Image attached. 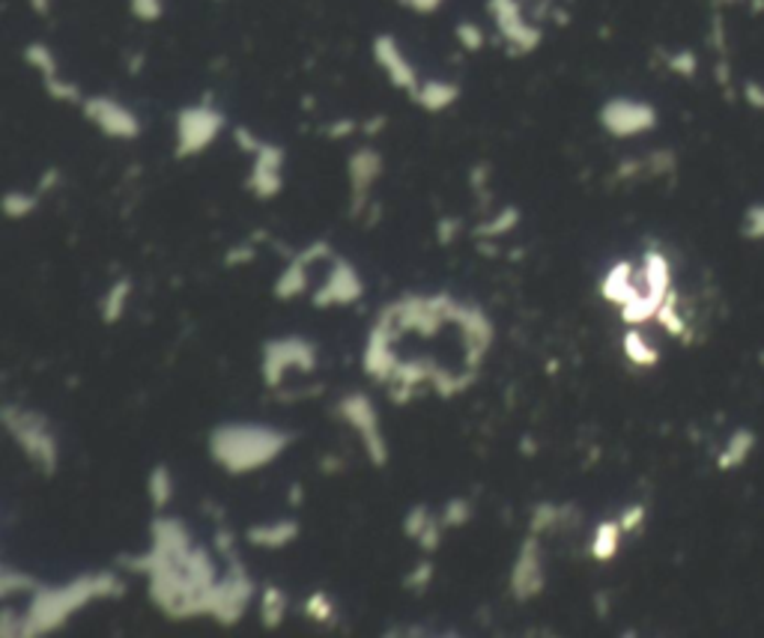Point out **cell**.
Listing matches in <instances>:
<instances>
[{
  "mask_svg": "<svg viewBox=\"0 0 764 638\" xmlns=\"http://www.w3.org/2000/svg\"><path fill=\"white\" fill-rule=\"evenodd\" d=\"M123 594V582L111 570L84 573L66 585H40L24 608V629L21 636H45L61 629L66 620L78 615L96 600H111Z\"/></svg>",
  "mask_w": 764,
  "mask_h": 638,
  "instance_id": "obj_1",
  "label": "cell"
},
{
  "mask_svg": "<svg viewBox=\"0 0 764 638\" xmlns=\"http://www.w3.org/2000/svg\"><path fill=\"white\" fill-rule=\"evenodd\" d=\"M293 444V432L254 421L218 424L209 432V457L228 474H254L279 460Z\"/></svg>",
  "mask_w": 764,
  "mask_h": 638,
  "instance_id": "obj_2",
  "label": "cell"
},
{
  "mask_svg": "<svg viewBox=\"0 0 764 638\" xmlns=\"http://www.w3.org/2000/svg\"><path fill=\"white\" fill-rule=\"evenodd\" d=\"M0 421H3L7 432L12 436V442L21 448V453H24L45 477L57 474V465H61V444H57V436H54L52 424H48L45 415L36 413V409H24V406L7 403V406L0 409Z\"/></svg>",
  "mask_w": 764,
  "mask_h": 638,
  "instance_id": "obj_3",
  "label": "cell"
},
{
  "mask_svg": "<svg viewBox=\"0 0 764 638\" xmlns=\"http://www.w3.org/2000/svg\"><path fill=\"white\" fill-rule=\"evenodd\" d=\"M258 587L251 582L249 570L239 564V558H228V573L218 579L204 600V618H212L221 627H233L245 618Z\"/></svg>",
  "mask_w": 764,
  "mask_h": 638,
  "instance_id": "obj_4",
  "label": "cell"
},
{
  "mask_svg": "<svg viewBox=\"0 0 764 638\" xmlns=\"http://www.w3.org/2000/svg\"><path fill=\"white\" fill-rule=\"evenodd\" d=\"M225 113L218 111L216 105L209 102H195L179 108L176 113V158H195V155L207 153L209 146L216 144L221 132H225Z\"/></svg>",
  "mask_w": 764,
  "mask_h": 638,
  "instance_id": "obj_5",
  "label": "cell"
},
{
  "mask_svg": "<svg viewBox=\"0 0 764 638\" xmlns=\"http://www.w3.org/2000/svg\"><path fill=\"white\" fill-rule=\"evenodd\" d=\"M293 371H317V346L308 338H296V334L266 340L263 355H260V376L266 382V388H281V382Z\"/></svg>",
  "mask_w": 764,
  "mask_h": 638,
  "instance_id": "obj_6",
  "label": "cell"
},
{
  "mask_svg": "<svg viewBox=\"0 0 764 638\" xmlns=\"http://www.w3.org/2000/svg\"><path fill=\"white\" fill-rule=\"evenodd\" d=\"M338 418H341L352 432H359V439H362V448L364 453H368L371 465L382 469V465L389 463V442H385V436H382L380 409H376V403H373L368 394H343L341 403H338Z\"/></svg>",
  "mask_w": 764,
  "mask_h": 638,
  "instance_id": "obj_7",
  "label": "cell"
},
{
  "mask_svg": "<svg viewBox=\"0 0 764 638\" xmlns=\"http://www.w3.org/2000/svg\"><path fill=\"white\" fill-rule=\"evenodd\" d=\"M598 123L615 141H631V138H642V134L654 132L657 123H661V113L645 99L612 96V99L600 105Z\"/></svg>",
  "mask_w": 764,
  "mask_h": 638,
  "instance_id": "obj_8",
  "label": "cell"
},
{
  "mask_svg": "<svg viewBox=\"0 0 764 638\" xmlns=\"http://www.w3.org/2000/svg\"><path fill=\"white\" fill-rule=\"evenodd\" d=\"M81 113L87 123L96 125V129H99L105 138H111V141H138L141 132H144L141 117H138L129 105L108 94L84 96Z\"/></svg>",
  "mask_w": 764,
  "mask_h": 638,
  "instance_id": "obj_9",
  "label": "cell"
},
{
  "mask_svg": "<svg viewBox=\"0 0 764 638\" xmlns=\"http://www.w3.org/2000/svg\"><path fill=\"white\" fill-rule=\"evenodd\" d=\"M487 10H490V19H493L499 36L507 42L511 52H537V45L544 42V31L537 28L535 21L526 19L523 0H487Z\"/></svg>",
  "mask_w": 764,
  "mask_h": 638,
  "instance_id": "obj_10",
  "label": "cell"
},
{
  "mask_svg": "<svg viewBox=\"0 0 764 638\" xmlns=\"http://www.w3.org/2000/svg\"><path fill=\"white\" fill-rule=\"evenodd\" d=\"M507 587H511V597H514L516 603H528V600H535L537 594H544L547 573H544V549H541L537 535H528L526 540L520 543V552H516L514 566H511Z\"/></svg>",
  "mask_w": 764,
  "mask_h": 638,
  "instance_id": "obj_11",
  "label": "cell"
},
{
  "mask_svg": "<svg viewBox=\"0 0 764 638\" xmlns=\"http://www.w3.org/2000/svg\"><path fill=\"white\" fill-rule=\"evenodd\" d=\"M373 63L380 66V73L389 78L394 90H403V94L413 96L422 84V75L415 69V63L410 61V54L403 52V45L397 42V36L392 33H380L373 36L371 42Z\"/></svg>",
  "mask_w": 764,
  "mask_h": 638,
  "instance_id": "obj_12",
  "label": "cell"
},
{
  "mask_svg": "<svg viewBox=\"0 0 764 638\" xmlns=\"http://www.w3.org/2000/svg\"><path fill=\"white\" fill-rule=\"evenodd\" d=\"M284 165H287V150L272 141H263L251 155V174L245 179V188L258 200H275L284 191Z\"/></svg>",
  "mask_w": 764,
  "mask_h": 638,
  "instance_id": "obj_13",
  "label": "cell"
},
{
  "mask_svg": "<svg viewBox=\"0 0 764 638\" xmlns=\"http://www.w3.org/2000/svg\"><path fill=\"white\" fill-rule=\"evenodd\" d=\"M362 296H364V280L362 275H359V268L352 266L350 260H343L335 254V257H331L329 278H326V284L310 296V301H314V308L317 310L350 308V305H356Z\"/></svg>",
  "mask_w": 764,
  "mask_h": 638,
  "instance_id": "obj_14",
  "label": "cell"
},
{
  "mask_svg": "<svg viewBox=\"0 0 764 638\" xmlns=\"http://www.w3.org/2000/svg\"><path fill=\"white\" fill-rule=\"evenodd\" d=\"M380 150L373 146H359L352 150L347 158V179H350V218H362L364 209L371 207V191L376 186V179L382 176Z\"/></svg>",
  "mask_w": 764,
  "mask_h": 638,
  "instance_id": "obj_15",
  "label": "cell"
},
{
  "mask_svg": "<svg viewBox=\"0 0 764 638\" xmlns=\"http://www.w3.org/2000/svg\"><path fill=\"white\" fill-rule=\"evenodd\" d=\"M335 257V251H331L329 242H310L305 251H299L296 257L290 260L287 266H284V272L279 275V280H275V299L279 301H293L299 299V296H305L310 287V266L314 263H320V260H331Z\"/></svg>",
  "mask_w": 764,
  "mask_h": 638,
  "instance_id": "obj_16",
  "label": "cell"
},
{
  "mask_svg": "<svg viewBox=\"0 0 764 638\" xmlns=\"http://www.w3.org/2000/svg\"><path fill=\"white\" fill-rule=\"evenodd\" d=\"M413 99L422 111L443 113L460 102V84L445 81V78H422Z\"/></svg>",
  "mask_w": 764,
  "mask_h": 638,
  "instance_id": "obj_17",
  "label": "cell"
},
{
  "mask_svg": "<svg viewBox=\"0 0 764 638\" xmlns=\"http://www.w3.org/2000/svg\"><path fill=\"white\" fill-rule=\"evenodd\" d=\"M296 537H299V522H296V519H275V522H266V526L245 528L249 546H254V549H269V552L287 549Z\"/></svg>",
  "mask_w": 764,
  "mask_h": 638,
  "instance_id": "obj_18",
  "label": "cell"
},
{
  "mask_svg": "<svg viewBox=\"0 0 764 638\" xmlns=\"http://www.w3.org/2000/svg\"><path fill=\"white\" fill-rule=\"evenodd\" d=\"M642 293H648L661 301L672 293V266L666 254L657 248H648L642 257Z\"/></svg>",
  "mask_w": 764,
  "mask_h": 638,
  "instance_id": "obj_19",
  "label": "cell"
},
{
  "mask_svg": "<svg viewBox=\"0 0 764 638\" xmlns=\"http://www.w3.org/2000/svg\"><path fill=\"white\" fill-rule=\"evenodd\" d=\"M640 289L642 287H636V280H633V263H627V260L615 263V266L603 275V280H600V296L607 301H612V305H619V308H624L627 301L636 299Z\"/></svg>",
  "mask_w": 764,
  "mask_h": 638,
  "instance_id": "obj_20",
  "label": "cell"
},
{
  "mask_svg": "<svg viewBox=\"0 0 764 638\" xmlns=\"http://www.w3.org/2000/svg\"><path fill=\"white\" fill-rule=\"evenodd\" d=\"M753 451L755 432L741 427V430H734L732 436H729V442H725V448L720 451V457H717V469H720V472H734V469H741V465L750 460V453Z\"/></svg>",
  "mask_w": 764,
  "mask_h": 638,
  "instance_id": "obj_21",
  "label": "cell"
},
{
  "mask_svg": "<svg viewBox=\"0 0 764 638\" xmlns=\"http://www.w3.org/2000/svg\"><path fill=\"white\" fill-rule=\"evenodd\" d=\"M621 537H624V528H621L619 519H603V522H598L594 537H591V546H589L591 558L600 561V564L612 561V558L619 556Z\"/></svg>",
  "mask_w": 764,
  "mask_h": 638,
  "instance_id": "obj_22",
  "label": "cell"
},
{
  "mask_svg": "<svg viewBox=\"0 0 764 638\" xmlns=\"http://www.w3.org/2000/svg\"><path fill=\"white\" fill-rule=\"evenodd\" d=\"M260 624H263V629H279L284 620H287V612H290V597L287 591L279 585H266L263 591H260Z\"/></svg>",
  "mask_w": 764,
  "mask_h": 638,
  "instance_id": "obj_23",
  "label": "cell"
},
{
  "mask_svg": "<svg viewBox=\"0 0 764 638\" xmlns=\"http://www.w3.org/2000/svg\"><path fill=\"white\" fill-rule=\"evenodd\" d=\"M621 350H624V359L636 364V367H657L661 364V350L651 346L640 326H627L624 338H621Z\"/></svg>",
  "mask_w": 764,
  "mask_h": 638,
  "instance_id": "obj_24",
  "label": "cell"
},
{
  "mask_svg": "<svg viewBox=\"0 0 764 638\" xmlns=\"http://www.w3.org/2000/svg\"><path fill=\"white\" fill-rule=\"evenodd\" d=\"M146 495H150V502H153L159 514L171 507V502H174V472H171V465L155 463L150 469V474H146Z\"/></svg>",
  "mask_w": 764,
  "mask_h": 638,
  "instance_id": "obj_25",
  "label": "cell"
},
{
  "mask_svg": "<svg viewBox=\"0 0 764 638\" xmlns=\"http://www.w3.org/2000/svg\"><path fill=\"white\" fill-rule=\"evenodd\" d=\"M129 299H132V280L129 278L114 280V284L108 287V293H105L102 301H99V314H102L105 326H114V322L123 319L125 308H129Z\"/></svg>",
  "mask_w": 764,
  "mask_h": 638,
  "instance_id": "obj_26",
  "label": "cell"
},
{
  "mask_svg": "<svg viewBox=\"0 0 764 638\" xmlns=\"http://www.w3.org/2000/svg\"><path fill=\"white\" fill-rule=\"evenodd\" d=\"M21 57H24V63L31 66L33 73L40 75L42 81H45V78H54V75H61V63H57V54L52 52V45H48V42H28V45H24V52H21Z\"/></svg>",
  "mask_w": 764,
  "mask_h": 638,
  "instance_id": "obj_27",
  "label": "cell"
},
{
  "mask_svg": "<svg viewBox=\"0 0 764 638\" xmlns=\"http://www.w3.org/2000/svg\"><path fill=\"white\" fill-rule=\"evenodd\" d=\"M520 218H523L520 207H502V212H496V216L487 218V221H481V224L476 227V237L484 239V242H490V239L507 237L511 230H516Z\"/></svg>",
  "mask_w": 764,
  "mask_h": 638,
  "instance_id": "obj_28",
  "label": "cell"
},
{
  "mask_svg": "<svg viewBox=\"0 0 764 638\" xmlns=\"http://www.w3.org/2000/svg\"><path fill=\"white\" fill-rule=\"evenodd\" d=\"M40 191H7L3 200H0V209L12 221H24V218H31L40 209Z\"/></svg>",
  "mask_w": 764,
  "mask_h": 638,
  "instance_id": "obj_29",
  "label": "cell"
},
{
  "mask_svg": "<svg viewBox=\"0 0 764 638\" xmlns=\"http://www.w3.org/2000/svg\"><path fill=\"white\" fill-rule=\"evenodd\" d=\"M40 582L24 573V570H15V566H0V597L12 600L19 594H36Z\"/></svg>",
  "mask_w": 764,
  "mask_h": 638,
  "instance_id": "obj_30",
  "label": "cell"
},
{
  "mask_svg": "<svg viewBox=\"0 0 764 638\" xmlns=\"http://www.w3.org/2000/svg\"><path fill=\"white\" fill-rule=\"evenodd\" d=\"M302 612H305V618H310L314 624H320V627H329V624L338 620V606H335V600H331L326 591H314V594H308L305 603H302Z\"/></svg>",
  "mask_w": 764,
  "mask_h": 638,
  "instance_id": "obj_31",
  "label": "cell"
},
{
  "mask_svg": "<svg viewBox=\"0 0 764 638\" xmlns=\"http://www.w3.org/2000/svg\"><path fill=\"white\" fill-rule=\"evenodd\" d=\"M565 516H568L565 507L541 502V505L532 507V516H528V531H532V535H544V531H549V528L561 526V522H565Z\"/></svg>",
  "mask_w": 764,
  "mask_h": 638,
  "instance_id": "obj_32",
  "label": "cell"
},
{
  "mask_svg": "<svg viewBox=\"0 0 764 638\" xmlns=\"http://www.w3.org/2000/svg\"><path fill=\"white\" fill-rule=\"evenodd\" d=\"M657 326H661L666 334H672V338L687 334V322H684V317L678 314V293H669V296H666V301H663L661 310H657Z\"/></svg>",
  "mask_w": 764,
  "mask_h": 638,
  "instance_id": "obj_33",
  "label": "cell"
},
{
  "mask_svg": "<svg viewBox=\"0 0 764 638\" xmlns=\"http://www.w3.org/2000/svg\"><path fill=\"white\" fill-rule=\"evenodd\" d=\"M42 87H45V94L52 96L54 102H61V105H81L84 102L81 87H78L75 81H69V78H63V73L54 75V78H45V81H42Z\"/></svg>",
  "mask_w": 764,
  "mask_h": 638,
  "instance_id": "obj_34",
  "label": "cell"
},
{
  "mask_svg": "<svg viewBox=\"0 0 764 638\" xmlns=\"http://www.w3.org/2000/svg\"><path fill=\"white\" fill-rule=\"evenodd\" d=\"M455 40H457V45H460V48H463L466 54H478L487 45L484 31L478 28V21H469V19L457 21V24H455Z\"/></svg>",
  "mask_w": 764,
  "mask_h": 638,
  "instance_id": "obj_35",
  "label": "cell"
},
{
  "mask_svg": "<svg viewBox=\"0 0 764 638\" xmlns=\"http://www.w3.org/2000/svg\"><path fill=\"white\" fill-rule=\"evenodd\" d=\"M472 516H476V507L469 498H451L443 510V522L445 528H463L472 522Z\"/></svg>",
  "mask_w": 764,
  "mask_h": 638,
  "instance_id": "obj_36",
  "label": "cell"
},
{
  "mask_svg": "<svg viewBox=\"0 0 764 638\" xmlns=\"http://www.w3.org/2000/svg\"><path fill=\"white\" fill-rule=\"evenodd\" d=\"M434 576H436L434 561H430V558H422V561H418V564L403 576V587H406V591H415V594H422V591L430 587Z\"/></svg>",
  "mask_w": 764,
  "mask_h": 638,
  "instance_id": "obj_37",
  "label": "cell"
},
{
  "mask_svg": "<svg viewBox=\"0 0 764 638\" xmlns=\"http://www.w3.org/2000/svg\"><path fill=\"white\" fill-rule=\"evenodd\" d=\"M434 516L436 514L427 505L410 507V514L403 516V535L410 537V540H418L424 528L430 526V519H434Z\"/></svg>",
  "mask_w": 764,
  "mask_h": 638,
  "instance_id": "obj_38",
  "label": "cell"
},
{
  "mask_svg": "<svg viewBox=\"0 0 764 638\" xmlns=\"http://www.w3.org/2000/svg\"><path fill=\"white\" fill-rule=\"evenodd\" d=\"M445 531H448V528H445L443 516H434V519H430V526L424 528V531H422V537H418V540H415V543H418V549H422L424 556H434L436 549H439V546H443V537H445Z\"/></svg>",
  "mask_w": 764,
  "mask_h": 638,
  "instance_id": "obj_39",
  "label": "cell"
},
{
  "mask_svg": "<svg viewBox=\"0 0 764 638\" xmlns=\"http://www.w3.org/2000/svg\"><path fill=\"white\" fill-rule=\"evenodd\" d=\"M675 165H678V158L672 150H654L651 155H645V174L651 176L675 174Z\"/></svg>",
  "mask_w": 764,
  "mask_h": 638,
  "instance_id": "obj_40",
  "label": "cell"
},
{
  "mask_svg": "<svg viewBox=\"0 0 764 638\" xmlns=\"http://www.w3.org/2000/svg\"><path fill=\"white\" fill-rule=\"evenodd\" d=\"M666 66H669V73L681 75V78H692V75L699 73V57L690 52V48H684V52H675L666 57Z\"/></svg>",
  "mask_w": 764,
  "mask_h": 638,
  "instance_id": "obj_41",
  "label": "cell"
},
{
  "mask_svg": "<svg viewBox=\"0 0 764 638\" xmlns=\"http://www.w3.org/2000/svg\"><path fill=\"white\" fill-rule=\"evenodd\" d=\"M129 10L138 21L144 24H153L165 15V0H129Z\"/></svg>",
  "mask_w": 764,
  "mask_h": 638,
  "instance_id": "obj_42",
  "label": "cell"
},
{
  "mask_svg": "<svg viewBox=\"0 0 764 638\" xmlns=\"http://www.w3.org/2000/svg\"><path fill=\"white\" fill-rule=\"evenodd\" d=\"M323 134H326L329 141H347L352 134H362V120H352V117L331 120L329 125H323Z\"/></svg>",
  "mask_w": 764,
  "mask_h": 638,
  "instance_id": "obj_43",
  "label": "cell"
},
{
  "mask_svg": "<svg viewBox=\"0 0 764 638\" xmlns=\"http://www.w3.org/2000/svg\"><path fill=\"white\" fill-rule=\"evenodd\" d=\"M744 239H753V242H764V204H755V207L746 209L744 227H741Z\"/></svg>",
  "mask_w": 764,
  "mask_h": 638,
  "instance_id": "obj_44",
  "label": "cell"
},
{
  "mask_svg": "<svg viewBox=\"0 0 764 638\" xmlns=\"http://www.w3.org/2000/svg\"><path fill=\"white\" fill-rule=\"evenodd\" d=\"M645 519H648V510H645V505H631L624 507L619 516L621 528H624V535H633V531H640L642 526H645Z\"/></svg>",
  "mask_w": 764,
  "mask_h": 638,
  "instance_id": "obj_45",
  "label": "cell"
},
{
  "mask_svg": "<svg viewBox=\"0 0 764 638\" xmlns=\"http://www.w3.org/2000/svg\"><path fill=\"white\" fill-rule=\"evenodd\" d=\"M21 629H24V612L15 615L12 606H3V612H0V636L15 638L21 636Z\"/></svg>",
  "mask_w": 764,
  "mask_h": 638,
  "instance_id": "obj_46",
  "label": "cell"
},
{
  "mask_svg": "<svg viewBox=\"0 0 764 638\" xmlns=\"http://www.w3.org/2000/svg\"><path fill=\"white\" fill-rule=\"evenodd\" d=\"M254 257H258V251H254V245H251V242H245V245H233L228 254H225V266L228 268L249 266Z\"/></svg>",
  "mask_w": 764,
  "mask_h": 638,
  "instance_id": "obj_47",
  "label": "cell"
},
{
  "mask_svg": "<svg viewBox=\"0 0 764 638\" xmlns=\"http://www.w3.org/2000/svg\"><path fill=\"white\" fill-rule=\"evenodd\" d=\"M233 141H237V146L242 150V153H249V155H254V150L263 144V138H260L254 129H249V125H237V129H233Z\"/></svg>",
  "mask_w": 764,
  "mask_h": 638,
  "instance_id": "obj_48",
  "label": "cell"
},
{
  "mask_svg": "<svg viewBox=\"0 0 764 638\" xmlns=\"http://www.w3.org/2000/svg\"><path fill=\"white\" fill-rule=\"evenodd\" d=\"M237 535L230 528H218L216 531V552H221L225 558H237Z\"/></svg>",
  "mask_w": 764,
  "mask_h": 638,
  "instance_id": "obj_49",
  "label": "cell"
},
{
  "mask_svg": "<svg viewBox=\"0 0 764 638\" xmlns=\"http://www.w3.org/2000/svg\"><path fill=\"white\" fill-rule=\"evenodd\" d=\"M401 7H406V10L418 12V15H430V12H439L443 10L445 0H397Z\"/></svg>",
  "mask_w": 764,
  "mask_h": 638,
  "instance_id": "obj_50",
  "label": "cell"
},
{
  "mask_svg": "<svg viewBox=\"0 0 764 638\" xmlns=\"http://www.w3.org/2000/svg\"><path fill=\"white\" fill-rule=\"evenodd\" d=\"M640 174H645V158H624L619 165V170H615L619 179H633V176Z\"/></svg>",
  "mask_w": 764,
  "mask_h": 638,
  "instance_id": "obj_51",
  "label": "cell"
},
{
  "mask_svg": "<svg viewBox=\"0 0 764 638\" xmlns=\"http://www.w3.org/2000/svg\"><path fill=\"white\" fill-rule=\"evenodd\" d=\"M385 125H389V120L382 113H373V117L362 120V134L364 138H376V134L385 132Z\"/></svg>",
  "mask_w": 764,
  "mask_h": 638,
  "instance_id": "obj_52",
  "label": "cell"
},
{
  "mask_svg": "<svg viewBox=\"0 0 764 638\" xmlns=\"http://www.w3.org/2000/svg\"><path fill=\"white\" fill-rule=\"evenodd\" d=\"M744 99L753 108H758V111H764V84H758V81H750L744 87Z\"/></svg>",
  "mask_w": 764,
  "mask_h": 638,
  "instance_id": "obj_53",
  "label": "cell"
},
{
  "mask_svg": "<svg viewBox=\"0 0 764 638\" xmlns=\"http://www.w3.org/2000/svg\"><path fill=\"white\" fill-rule=\"evenodd\" d=\"M57 186H61V170H57V167H48V170L40 176V186H36V191L45 195V191H54Z\"/></svg>",
  "mask_w": 764,
  "mask_h": 638,
  "instance_id": "obj_54",
  "label": "cell"
},
{
  "mask_svg": "<svg viewBox=\"0 0 764 638\" xmlns=\"http://www.w3.org/2000/svg\"><path fill=\"white\" fill-rule=\"evenodd\" d=\"M436 230H439V245H451V239L457 237V218H443Z\"/></svg>",
  "mask_w": 764,
  "mask_h": 638,
  "instance_id": "obj_55",
  "label": "cell"
},
{
  "mask_svg": "<svg viewBox=\"0 0 764 638\" xmlns=\"http://www.w3.org/2000/svg\"><path fill=\"white\" fill-rule=\"evenodd\" d=\"M287 498H290V505H293V507H302V498H305V486H302L299 481H296V484L290 486Z\"/></svg>",
  "mask_w": 764,
  "mask_h": 638,
  "instance_id": "obj_56",
  "label": "cell"
},
{
  "mask_svg": "<svg viewBox=\"0 0 764 638\" xmlns=\"http://www.w3.org/2000/svg\"><path fill=\"white\" fill-rule=\"evenodd\" d=\"M31 10L36 15H48L52 12V0H31Z\"/></svg>",
  "mask_w": 764,
  "mask_h": 638,
  "instance_id": "obj_57",
  "label": "cell"
},
{
  "mask_svg": "<svg viewBox=\"0 0 764 638\" xmlns=\"http://www.w3.org/2000/svg\"><path fill=\"white\" fill-rule=\"evenodd\" d=\"M594 603L600 606V618H607V594H598V597H594Z\"/></svg>",
  "mask_w": 764,
  "mask_h": 638,
  "instance_id": "obj_58",
  "label": "cell"
},
{
  "mask_svg": "<svg viewBox=\"0 0 764 638\" xmlns=\"http://www.w3.org/2000/svg\"><path fill=\"white\" fill-rule=\"evenodd\" d=\"M520 451H528V453H535V442H532V439H526V442L520 444Z\"/></svg>",
  "mask_w": 764,
  "mask_h": 638,
  "instance_id": "obj_59",
  "label": "cell"
}]
</instances>
